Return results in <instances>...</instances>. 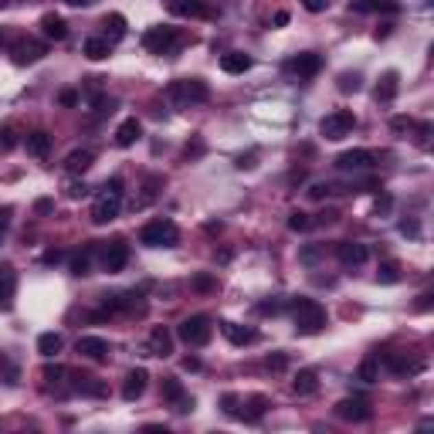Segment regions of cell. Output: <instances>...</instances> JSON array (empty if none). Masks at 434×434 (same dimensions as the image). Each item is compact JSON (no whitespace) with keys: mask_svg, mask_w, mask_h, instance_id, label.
<instances>
[{"mask_svg":"<svg viewBox=\"0 0 434 434\" xmlns=\"http://www.w3.org/2000/svg\"><path fill=\"white\" fill-rule=\"evenodd\" d=\"M166 99L173 102L176 108H190V106H201L211 99V89L204 78H176L166 85Z\"/></svg>","mask_w":434,"mask_h":434,"instance_id":"1","label":"cell"},{"mask_svg":"<svg viewBox=\"0 0 434 434\" xmlns=\"http://www.w3.org/2000/svg\"><path fill=\"white\" fill-rule=\"evenodd\" d=\"M292 323H295L299 336H316L326 329V309L316 299H299L292 309Z\"/></svg>","mask_w":434,"mask_h":434,"instance_id":"2","label":"cell"},{"mask_svg":"<svg viewBox=\"0 0 434 434\" xmlns=\"http://www.w3.org/2000/svg\"><path fill=\"white\" fill-rule=\"evenodd\" d=\"M119 211H122V180L112 176L106 183V190L92 204V224H112L119 217Z\"/></svg>","mask_w":434,"mask_h":434,"instance_id":"3","label":"cell"},{"mask_svg":"<svg viewBox=\"0 0 434 434\" xmlns=\"http://www.w3.org/2000/svg\"><path fill=\"white\" fill-rule=\"evenodd\" d=\"M176 336H180V343H187V346L201 350V346H207V343H211V336H214V319H211V316H204V312L187 316L183 323L176 326Z\"/></svg>","mask_w":434,"mask_h":434,"instance_id":"4","label":"cell"},{"mask_svg":"<svg viewBox=\"0 0 434 434\" xmlns=\"http://www.w3.org/2000/svg\"><path fill=\"white\" fill-rule=\"evenodd\" d=\"M176 241H180V227L170 217H157L139 231V244H146V248H173Z\"/></svg>","mask_w":434,"mask_h":434,"instance_id":"5","label":"cell"},{"mask_svg":"<svg viewBox=\"0 0 434 434\" xmlns=\"http://www.w3.org/2000/svg\"><path fill=\"white\" fill-rule=\"evenodd\" d=\"M353 129H356V115H353V108H336V112H329L323 122H319V136L329 139V143L346 139Z\"/></svg>","mask_w":434,"mask_h":434,"instance_id":"6","label":"cell"},{"mask_svg":"<svg viewBox=\"0 0 434 434\" xmlns=\"http://www.w3.org/2000/svg\"><path fill=\"white\" fill-rule=\"evenodd\" d=\"M7 54H10V61L14 65H34V61H41L45 54H48V45L45 41H38V38H24V34H17L14 41H10V48H7Z\"/></svg>","mask_w":434,"mask_h":434,"instance_id":"7","label":"cell"},{"mask_svg":"<svg viewBox=\"0 0 434 434\" xmlns=\"http://www.w3.org/2000/svg\"><path fill=\"white\" fill-rule=\"evenodd\" d=\"M176 41H180V31L170 27V24H153V27H146V34H143V48L150 54H170L176 48Z\"/></svg>","mask_w":434,"mask_h":434,"instance_id":"8","label":"cell"},{"mask_svg":"<svg viewBox=\"0 0 434 434\" xmlns=\"http://www.w3.org/2000/svg\"><path fill=\"white\" fill-rule=\"evenodd\" d=\"M323 68V58L316 52H302V54H292L285 61V75H295V78H316Z\"/></svg>","mask_w":434,"mask_h":434,"instance_id":"9","label":"cell"},{"mask_svg":"<svg viewBox=\"0 0 434 434\" xmlns=\"http://www.w3.org/2000/svg\"><path fill=\"white\" fill-rule=\"evenodd\" d=\"M336 418L353 421V424H367V421L374 418V407H370L363 397H346V400L336 404Z\"/></svg>","mask_w":434,"mask_h":434,"instance_id":"10","label":"cell"},{"mask_svg":"<svg viewBox=\"0 0 434 434\" xmlns=\"http://www.w3.org/2000/svg\"><path fill=\"white\" fill-rule=\"evenodd\" d=\"M163 400H170L176 414H187V411H194V397H187L183 383H180L176 377H163Z\"/></svg>","mask_w":434,"mask_h":434,"instance_id":"11","label":"cell"},{"mask_svg":"<svg viewBox=\"0 0 434 434\" xmlns=\"http://www.w3.org/2000/svg\"><path fill=\"white\" fill-rule=\"evenodd\" d=\"M336 258H339L343 269H360V265L370 258V251H367V244H360V241H339V244H336Z\"/></svg>","mask_w":434,"mask_h":434,"instance_id":"12","label":"cell"},{"mask_svg":"<svg viewBox=\"0 0 434 434\" xmlns=\"http://www.w3.org/2000/svg\"><path fill=\"white\" fill-rule=\"evenodd\" d=\"M75 350H78L85 360H92V363H106L108 353H112L108 339H102V336H82V339L75 343Z\"/></svg>","mask_w":434,"mask_h":434,"instance_id":"13","label":"cell"},{"mask_svg":"<svg viewBox=\"0 0 434 434\" xmlns=\"http://www.w3.org/2000/svg\"><path fill=\"white\" fill-rule=\"evenodd\" d=\"M129 265V244L126 241H112L102 248V271L108 275H115V271H122Z\"/></svg>","mask_w":434,"mask_h":434,"instance_id":"14","label":"cell"},{"mask_svg":"<svg viewBox=\"0 0 434 434\" xmlns=\"http://www.w3.org/2000/svg\"><path fill=\"white\" fill-rule=\"evenodd\" d=\"M383 363H387V370L397 374V377H414V374L424 370V360H414V356H407V353H387Z\"/></svg>","mask_w":434,"mask_h":434,"instance_id":"15","label":"cell"},{"mask_svg":"<svg viewBox=\"0 0 434 434\" xmlns=\"http://www.w3.org/2000/svg\"><path fill=\"white\" fill-rule=\"evenodd\" d=\"M146 383H150V374L143 370V367H136V370H129L126 380H122V400H139L143 393H146Z\"/></svg>","mask_w":434,"mask_h":434,"instance_id":"16","label":"cell"},{"mask_svg":"<svg viewBox=\"0 0 434 434\" xmlns=\"http://www.w3.org/2000/svg\"><path fill=\"white\" fill-rule=\"evenodd\" d=\"M146 353H150V356H170V353H173V332H170L166 326H153V329H150Z\"/></svg>","mask_w":434,"mask_h":434,"instance_id":"17","label":"cell"},{"mask_svg":"<svg viewBox=\"0 0 434 434\" xmlns=\"http://www.w3.org/2000/svg\"><path fill=\"white\" fill-rule=\"evenodd\" d=\"M336 166L339 170H353V173L356 170H370L374 166V153L370 150H346V153L336 157Z\"/></svg>","mask_w":434,"mask_h":434,"instance_id":"18","label":"cell"},{"mask_svg":"<svg viewBox=\"0 0 434 434\" xmlns=\"http://www.w3.org/2000/svg\"><path fill=\"white\" fill-rule=\"evenodd\" d=\"M170 10L176 17H211V3L207 0H170Z\"/></svg>","mask_w":434,"mask_h":434,"instance_id":"19","label":"cell"},{"mask_svg":"<svg viewBox=\"0 0 434 434\" xmlns=\"http://www.w3.org/2000/svg\"><path fill=\"white\" fill-rule=\"evenodd\" d=\"M139 136H143V122H139L136 115H133V119H122V122H119V129H115V146H122V150H126V146H133Z\"/></svg>","mask_w":434,"mask_h":434,"instance_id":"20","label":"cell"},{"mask_svg":"<svg viewBox=\"0 0 434 434\" xmlns=\"http://www.w3.org/2000/svg\"><path fill=\"white\" fill-rule=\"evenodd\" d=\"M24 150H27V157H34V160H45V157L52 153V136H48L45 129H38V133L24 136Z\"/></svg>","mask_w":434,"mask_h":434,"instance_id":"21","label":"cell"},{"mask_svg":"<svg viewBox=\"0 0 434 434\" xmlns=\"http://www.w3.org/2000/svg\"><path fill=\"white\" fill-rule=\"evenodd\" d=\"M220 332L227 336V343H234V346H248V343H255L258 339V332L251 329V326H238V323H220Z\"/></svg>","mask_w":434,"mask_h":434,"instance_id":"22","label":"cell"},{"mask_svg":"<svg viewBox=\"0 0 434 434\" xmlns=\"http://www.w3.org/2000/svg\"><path fill=\"white\" fill-rule=\"evenodd\" d=\"M269 411V397H262V393H255V397H248L244 404H241V411L234 414V418H241V421H262V414Z\"/></svg>","mask_w":434,"mask_h":434,"instance_id":"23","label":"cell"},{"mask_svg":"<svg viewBox=\"0 0 434 434\" xmlns=\"http://www.w3.org/2000/svg\"><path fill=\"white\" fill-rule=\"evenodd\" d=\"M78 393H85V397H106L108 387L102 383L99 377H92V374H75V383H71Z\"/></svg>","mask_w":434,"mask_h":434,"instance_id":"24","label":"cell"},{"mask_svg":"<svg viewBox=\"0 0 434 434\" xmlns=\"http://www.w3.org/2000/svg\"><path fill=\"white\" fill-rule=\"evenodd\" d=\"M397 92H400V75L397 71H383V78L377 82V102H393L397 99Z\"/></svg>","mask_w":434,"mask_h":434,"instance_id":"25","label":"cell"},{"mask_svg":"<svg viewBox=\"0 0 434 434\" xmlns=\"http://www.w3.org/2000/svg\"><path fill=\"white\" fill-rule=\"evenodd\" d=\"M319 390V377H316V370H299L295 380H292V393L295 397H312Z\"/></svg>","mask_w":434,"mask_h":434,"instance_id":"26","label":"cell"},{"mask_svg":"<svg viewBox=\"0 0 434 434\" xmlns=\"http://www.w3.org/2000/svg\"><path fill=\"white\" fill-rule=\"evenodd\" d=\"M14 288H17V275H14V269H10V265H0V309H10Z\"/></svg>","mask_w":434,"mask_h":434,"instance_id":"27","label":"cell"},{"mask_svg":"<svg viewBox=\"0 0 434 434\" xmlns=\"http://www.w3.org/2000/svg\"><path fill=\"white\" fill-rule=\"evenodd\" d=\"M41 34H45L48 41H65V38H68V24H65L58 14H45V17H41Z\"/></svg>","mask_w":434,"mask_h":434,"instance_id":"28","label":"cell"},{"mask_svg":"<svg viewBox=\"0 0 434 434\" xmlns=\"http://www.w3.org/2000/svg\"><path fill=\"white\" fill-rule=\"evenodd\" d=\"M220 68H224L227 75H244V71L251 68V58L244 52H227V54H220Z\"/></svg>","mask_w":434,"mask_h":434,"instance_id":"29","label":"cell"},{"mask_svg":"<svg viewBox=\"0 0 434 434\" xmlns=\"http://www.w3.org/2000/svg\"><path fill=\"white\" fill-rule=\"evenodd\" d=\"M108 52H112V41H106L102 34H99V38H89V41L82 45V54H85L89 61H106Z\"/></svg>","mask_w":434,"mask_h":434,"instance_id":"30","label":"cell"},{"mask_svg":"<svg viewBox=\"0 0 434 434\" xmlns=\"http://www.w3.org/2000/svg\"><path fill=\"white\" fill-rule=\"evenodd\" d=\"M102 27H106V34H102V38L112 41V45L126 38V17H122V14H106V17H102Z\"/></svg>","mask_w":434,"mask_h":434,"instance_id":"31","label":"cell"},{"mask_svg":"<svg viewBox=\"0 0 434 434\" xmlns=\"http://www.w3.org/2000/svg\"><path fill=\"white\" fill-rule=\"evenodd\" d=\"M95 160V153L92 150H75V153H68V160H65V170L68 173H85L89 166Z\"/></svg>","mask_w":434,"mask_h":434,"instance_id":"32","label":"cell"},{"mask_svg":"<svg viewBox=\"0 0 434 434\" xmlns=\"http://www.w3.org/2000/svg\"><path fill=\"white\" fill-rule=\"evenodd\" d=\"M61 346H65V339H61L58 332H41V336H38V353L48 356V360L61 353Z\"/></svg>","mask_w":434,"mask_h":434,"instance_id":"33","label":"cell"},{"mask_svg":"<svg viewBox=\"0 0 434 434\" xmlns=\"http://www.w3.org/2000/svg\"><path fill=\"white\" fill-rule=\"evenodd\" d=\"M377 282H380V285H393V282H400V265H397L393 258L380 262V269H377Z\"/></svg>","mask_w":434,"mask_h":434,"instance_id":"34","label":"cell"},{"mask_svg":"<svg viewBox=\"0 0 434 434\" xmlns=\"http://www.w3.org/2000/svg\"><path fill=\"white\" fill-rule=\"evenodd\" d=\"M356 377L363 380V383H374V380L380 377V353H374V356H367V360L360 363V370H356Z\"/></svg>","mask_w":434,"mask_h":434,"instance_id":"35","label":"cell"},{"mask_svg":"<svg viewBox=\"0 0 434 434\" xmlns=\"http://www.w3.org/2000/svg\"><path fill=\"white\" fill-rule=\"evenodd\" d=\"M92 258H95V244H89V248H85V251L71 262V275H78V278H82V275H89V271H92Z\"/></svg>","mask_w":434,"mask_h":434,"instance_id":"36","label":"cell"},{"mask_svg":"<svg viewBox=\"0 0 434 434\" xmlns=\"http://www.w3.org/2000/svg\"><path fill=\"white\" fill-rule=\"evenodd\" d=\"M41 380H45V387H48V390L61 387V380H65V367H61V363H48V367L41 370Z\"/></svg>","mask_w":434,"mask_h":434,"instance_id":"37","label":"cell"},{"mask_svg":"<svg viewBox=\"0 0 434 434\" xmlns=\"http://www.w3.org/2000/svg\"><path fill=\"white\" fill-rule=\"evenodd\" d=\"M190 288H194V292H214L217 278L211 275V271H201V275H194V278H190Z\"/></svg>","mask_w":434,"mask_h":434,"instance_id":"38","label":"cell"},{"mask_svg":"<svg viewBox=\"0 0 434 434\" xmlns=\"http://www.w3.org/2000/svg\"><path fill=\"white\" fill-rule=\"evenodd\" d=\"M288 227H292V231H309V227H312V217L306 214V211H292V214H288Z\"/></svg>","mask_w":434,"mask_h":434,"instance_id":"39","label":"cell"},{"mask_svg":"<svg viewBox=\"0 0 434 434\" xmlns=\"http://www.w3.org/2000/svg\"><path fill=\"white\" fill-rule=\"evenodd\" d=\"M339 92H360V75L356 71H343L339 75Z\"/></svg>","mask_w":434,"mask_h":434,"instance_id":"40","label":"cell"},{"mask_svg":"<svg viewBox=\"0 0 434 434\" xmlns=\"http://www.w3.org/2000/svg\"><path fill=\"white\" fill-rule=\"evenodd\" d=\"M390 129H393L397 136H404V133H411V129H414V119H407V115H397V119H390Z\"/></svg>","mask_w":434,"mask_h":434,"instance_id":"41","label":"cell"},{"mask_svg":"<svg viewBox=\"0 0 434 434\" xmlns=\"http://www.w3.org/2000/svg\"><path fill=\"white\" fill-rule=\"evenodd\" d=\"M10 220H14V207H0V244H3V238L10 231Z\"/></svg>","mask_w":434,"mask_h":434,"instance_id":"42","label":"cell"},{"mask_svg":"<svg viewBox=\"0 0 434 434\" xmlns=\"http://www.w3.org/2000/svg\"><path fill=\"white\" fill-rule=\"evenodd\" d=\"M265 367L278 374V370H285V367H288V356H285V353H275V356H269V360H265Z\"/></svg>","mask_w":434,"mask_h":434,"instance_id":"43","label":"cell"},{"mask_svg":"<svg viewBox=\"0 0 434 434\" xmlns=\"http://www.w3.org/2000/svg\"><path fill=\"white\" fill-rule=\"evenodd\" d=\"M220 404H224V411H227V414H238L241 397H238V393H224V397H220Z\"/></svg>","mask_w":434,"mask_h":434,"instance_id":"44","label":"cell"},{"mask_svg":"<svg viewBox=\"0 0 434 434\" xmlns=\"http://www.w3.org/2000/svg\"><path fill=\"white\" fill-rule=\"evenodd\" d=\"M418 143H421V146L431 143V122H421V126H418Z\"/></svg>","mask_w":434,"mask_h":434,"instance_id":"45","label":"cell"},{"mask_svg":"<svg viewBox=\"0 0 434 434\" xmlns=\"http://www.w3.org/2000/svg\"><path fill=\"white\" fill-rule=\"evenodd\" d=\"M58 102H61V106H78V92H71V89H65V92L58 95Z\"/></svg>","mask_w":434,"mask_h":434,"instance_id":"46","label":"cell"},{"mask_svg":"<svg viewBox=\"0 0 434 434\" xmlns=\"http://www.w3.org/2000/svg\"><path fill=\"white\" fill-rule=\"evenodd\" d=\"M326 3H329V0H302V7H306V10H312V14H323Z\"/></svg>","mask_w":434,"mask_h":434,"instance_id":"47","label":"cell"},{"mask_svg":"<svg viewBox=\"0 0 434 434\" xmlns=\"http://www.w3.org/2000/svg\"><path fill=\"white\" fill-rule=\"evenodd\" d=\"M34 211H38V214H52L54 201H48V197H45V201H38V204H34Z\"/></svg>","mask_w":434,"mask_h":434,"instance_id":"48","label":"cell"},{"mask_svg":"<svg viewBox=\"0 0 434 434\" xmlns=\"http://www.w3.org/2000/svg\"><path fill=\"white\" fill-rule=\"evenodd\" d=\"M390 207H393V201H390V197L383 194V197H380V201H377V207H374V211H377V214H387Z\"/></svg>","mask_w":434,"mask_h":434,"instance_id":"49","label":"cell"},{"mask_svg":"<svg viewBox=\"0 0 434 434\" xmlns=\"http://www.w3.org/2000/svg\"><path fill=\"white\" fill-rule=\"evenodd\" d=\"M0 136H3V139H0V146H3V150H10V146L17 143V139H14V129H3Z\"/></svg>","mask_w":434,"mask_h":434,"instance_id":"50","label":"cell"},{"mask_svg":"<svg viewBox=\"0 0 434 434\" xmlns=\"http://www.w3.org/2000/svg\"><path fill=\"white\" fill-rule=\"evenodd\" d=\"M350 10H356V14H370V0H353Z\"/></svg>","mask_w":434,"mask_h":434,"instance_id":"51","label":"cell"},{"mask_svg":"<svg viewBox=\"0 0 434 434\" xmlns=\"http://www.w3.org/2000/svg\"><path fill=\"white\" fill-rule=\"evenodd\" d=\"M400 231H404V234H411V238H418V224H414V220H404V224H400Z\"/></svg>","mask_w":434,"mask_h":434,"instance_id":"52","label":"cell"},{"mask_svg":"<svg viewBox=\"0 0 434 434\" xmlns=\"http://www.w3.org/2000/svg\"><path fill=\"white\" fill-rule=\"evenodd\" d=\"M285 24H288V10H278L275 14V27H285Z\"/></svg>","mask_w":434,"mask_h":434,"instance_id":"53","label":"cell"},{"mask_svg":"<svg viewBox=\"0 0 434 434\" xmlns=\"http://www.w3.org/2000/svg\"><path fill=\"white\" fill-rule=\"evenodd\" d=\"M183 370H201V360H197V356H187V360H183Z\"/></svg>","mask_w":434,"mask_h":434,"instance_id":"54","label":"cell"},{"mask_svg":"<svg viewBox=\"0 0 434 434\" xmlns=\"http://www.w3.org/2000/svg\"><path fill=\"white\" fill-rule=\"evenodd\" d=\"M54 262H61V251H45V265H54Z\"/></svg>","mask_w":434,"mask_h":434,"instance_id":"55","label":"cell"},{"mask_svg":"<svg viewBox=\"0 0 434 434\" xmlns=\"http://www.w3.org/2000/svg\"><path fill=\"white\" fill-rule=\"evenodd\" d=\"M68 197H85V187H82V183H75V187H68Z\"/></svg>","mask_w":434,"mask_h":434,"instance_id":"56","label":"cell"},{"mask_svg":"<svg viewBox=\"0 0 434 434\" xmlns=\"http://www.w3.org/2000/svg\"><path fill=\"white\" fill-rule=\"evenodd\" d=\"M220 227H224V224H220V220H211V224H207V227H204V231H207V234H217V231H220Z\"/></svg>","mask_w":434,"mask_h":434,"instance_id":"57","label":"cell"},{"mask_svg":"<svg viewBox=\"0 0 434 434\" xmlns=\"http://www.w3.org/2000/svg\"><path fill=\"white\" fill-rule=\"evenodd\" d=\"M65 3H71V7H85V3H92V0H65Z\"/></svg>","mask_w":434,"mask_h":434,"instance_id":"58","label":"cell"},{"mask_svg":"<svg viewBox=\"0 0 434 434\" xmlns=\"http://www.w3.org/2000/svg\"><path fill=\"white\" fill-rule=\"evenodd\" d=\"M0 370H3V356H0Z\"/></svg>","mask_w":434,"mask_h":434,"instance_id":"59","label":"cell"}]
</instances>
